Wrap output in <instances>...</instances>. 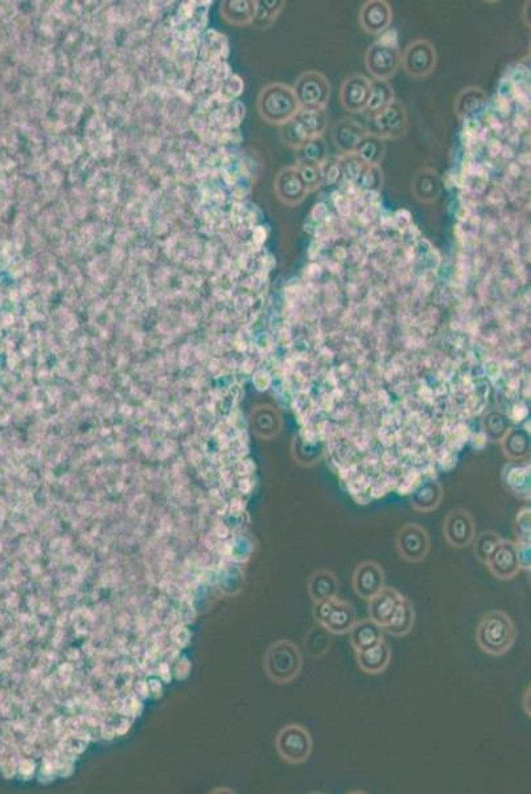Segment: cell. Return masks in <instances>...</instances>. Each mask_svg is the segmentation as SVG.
<instances>
[{
    "instance_id": "obj_1",
    "label": "cell",
    "mask_w": 531,
    "mask_h": 794,
    "mask_svg": "<svg viewBox=\"0 0 531 794\" xmlns=\"http://www.w3.org/2000/svg\"><path fill=\"white\" fill-rule=\"evenodd\" d=\"M517 631L513 619L504 610H490L485 613L476 631V641L488 655L501 657L508 653L516 642Z\"/></svg>"
},
{
    "instance_id": "obj_2",
    "label": "cell",
    "mask_w": 531,
    "mask_h": 794,
    "mask_svg": "<svg viewBox=\"0 0 531 794\" xmlns=\"http://www.w3.org/2000/svg\"><path fill=\"white\" fill-rule=\"evenodd\" d=\"M256 109L267 123L283 126L296 117L301 106L292 86L282 82H271L258 94Z\"/></svg>"
},
{
    "instance_id": "obj_3",
    "label": "cell",
    "mask_w": 531,
    "mask_h": 794,
    "mask_svg": "<svg viewBox=\"0 0 531 794\" xmlns=\"http://www.w3.org/2000/svg\"><path fill=\"white\" fill-rule=\"evenodd\" d=\"M265 668L268 678L277 685H286L299 677L303 668V655L296 643L279 640L273 643L265 655Z\"/></svg>"
},
{
    "instance_id": "obj_4",
    "label": "cell",
    "mask_w": 531,
    "mask_h": 794,
    "mask_svg": "<svg viewBox=\"0 0 531 794\" xmlns=\"http://www.w3.org/2000/svg\"><path fill=\"white\" fill-rule=\"evenodd\" d=\"M313 616L320 626L335 635L347 634L357 621L354 607L337 597L313 603Z\"/></svg>"
},
{
    "instance_id": "obj_5",
    "label": "cell",
    "mask_w": 531,
    "mask_h": 794,
    "mask_svg": "<svg viewBox=\"0 0 531 794\" xmlns=\"http://www.w3.org/2000/svg\"><path fill=\"white\" fill-rule=\"evenodd\" d=\"M313 741L310 731L301 725H284L277 736V751L280 759L291 765H299L311 758Z\"/></svg>"
},
{
    "instance_id": "obj_6",
    "label": "cell",
    "mask_w": 531,
    "mask_h": 794,
    "mask_svg": "<svg viewBox=\"0 0 531 794\" xmlns=\"http://www.w3.org/2000/svg\"><path fill=\"white\" fill-rule=\"evenodd\" d=\"M408 116L402 102L394 101L380 113L368 117V133L386 140L404 138L408 131Z\"/></svg>"
},
{
    "instance_id": "obj_7",
    "label": "cell",
    "mask_w": 531,
    "mask_h": 794,
    "mask_svg": "<svg viewBox=\"0 0 531 794\" xmlns=\"http://www.w3.org/2000/svg\"><path fill=\"white\" fill-rule=\"evenodd\" d=\"M301 109H325L331 98V83L323 73L307 70L292 86Z\"/></svg>"
},
{
    "instance_id": "obj_8",
    "label": "cell",
    "mask_w": 531,
    "mask_h": 794,
    "mask_svg": "<svg viewBox=\"0 0 531 794\" xmlns=\"http://www.w3.org/2000/svg\"><path fill=\"white\" fill-rule=\"evenodd\" d=\"M402 62L398 46L382 41L371 44L365 53V65L374 80L387 81L392 79Z\"/></svg>"
},
{
    "instance_id": "obj_9",
    "label": "cell",
    "mask_w": 531,
    "mask_h": 794,
    "mask_svg": "<svg viewBox=\"0 0 531 794\" xmlns=\"http://www.w3.org/2000/svg\"><path fill=\"white\" fill-rule=\"evenodd\" d=\"M404 68L413 79H426L434 73L438 64V53L434 44L426 39H418L410 43L404 51Z\"/></svg>"
},
{
    "instance_id": "obj_10",
    "label": "cell",
    "mask_w": 531,
    "mask_h": 794,
    "mask_svg": "<svg viewBox=\"0 0 531 794\" xmlns=\"http://www.w3.org/2000/svg\"><path fill=\"white\" fill-rule=\"evenodd\" d=\"M395 546L399 556L407 563H420L427 558L429 552L428 532L419 525H406L402 527L396 537Z\"/></svg>"
},
{
    "instance_id": "obj_11",
    "label": "cell",
    "mask_w": 531,
    "mask_h": 794,
    "mask_svg": "<svg viewBox=\"0 0 531 794\" xmlns=\"http://www.w3.org/2000/svg\"><path fill=\"white\" fill-rule=\"evenodd\" d=\"M274 188L277 198L289 207L299 206L311 192L304 183L296 166L283 167L277 173Z\"/></svg>"
},
{
    "instance_id": "obj_12",
    "label": "cell",
    "mask_w": 531,
    "mask_h": 794,
    "mask_svg": "<svg viewBox=\"0 0 531 794\" xmlns=\"http://www.w3.org/2000/svg\"><path fill=\"white\" fill-rule=\"evenodd\" d=\"M444 537L453 549H462L471 546L476 535L474 518L467 510L457 509L450 511L444 522Z\"/></svg>"
},
{
    "instance_id": "obj_13",
    "label": "cell",
    "mask_w": 531,
    "mask_h": 794,
    "mask_svg": "<svg viewBox=\"0 0 531 794\" xmlns=\"http://www.w3.org/2000/svg\"><path fill=\"white\" fill-rule=\"evenodd\" d=\"M489 572L498 580H511L520 572V565L517 560L516 543L511 540H501L495 551L485 561Z\"/></svg>"
},
{
    "instance_id": "obj_14",
    "label": "cell",
    "mask_w": 531,
    "mask_h": 794,
    "mask_svg": "<svg viewBox=\"0 0 531 794\" xmlns=\"http://www.w3.org/2000/svg\"><path fill=\"white\" fill-rule=\"evenodd\" d=\"M371 81L361 73L347 76L340 89V101L349 113H364L370 95Z\"/></svg>"
},
{
    "instance_id": "obj_15",
    "label": "cell",
    "mask_w": 531,
    "mask_h": 794,
    "mask_svg": "<svg viewBox=\"0 0 531 794\" xmlns=\"http://www.w3.org/2000/svg\"><path fill=\"white\" fill-rule=\"evenodd\" d=\"M361 28L369 35L385 34L393 22V10L386 0H368L359 11Z\"/></svg>"
},
{
    "instance_id": "obj_16",
    "label": "cell",
    "mask_w": 531,
    "mask_h": 794,
    "mask_svg": "<svg viewBox=\"0 0 531 794\" xmlns=\"http://www.w3.org/2000/svg\"><path fill=\"white\" fill-rule=\"evenodd\" d=\"M352 585L356 595L368 601L385 586L383 568L375 561L368 560L358 564L353 572Z\"/></svg>"
},
{
    "instance_id": "obj_17",
    "label": "cell",
    "mask_w": 531,
    "mask_h": 794,
    "mask_svg": "<svg viewBox=\"0 0 531 794\" xmlns=\"http://www.w3.org/2000/svg\"><path fill=\"white\" fill-rule=\"evenodd\" d=\"M404 598V596L398 589L392 586H383L377 595L368 600L370 619L378 624L381 628H386L392 622L394 614Z\"/></svg>"
},
{
    "instance_id": "obj_18",
    "label": "cell",
    "mask_w": 531,
    "mask_h": 794,
    "mask_svg": "<svg viewBox=\"0 0 531 794\" xmlns=\"http://www.w3.org/2000/svg\"><path fill=\"white\" fill-rule=\"evenodd\" d=\"M366 134V128L354 118L343 117L332 128V140L336 149H338L343 154L356 152L358 143Z\"/></svg>"
},
{
    "instance_id": "obj_19",
    "label": "cell",
    "mask_w": 531,
    "mask_h": 794,
    "mask_svg": "<svg viewBox=\"0 0 531 794\" xmlns=\"http://www.w3.org/2000/svg\"><path fill=\"white\" fill-rule=\"evenodd\" d=\"M411 192L420 203H434L441 194V179L439 173L434 168L423 167L416 171L411 182Z\"/></svg>"
},
{
    "instance_id": "obj_20",
    "label": "cell",
    "mask_w": 531,
    "mask_h": 794,
    "mask_svg": "<svg viewBox=\"0 0 531 794\" xmlns=\"http://www.w3.org/2000/svg\"><path fill=\"white\" fill-rule=\"evenodd\" d=\"M357 665L364 673L378 675L383 673L392 662V647L385 640L365 652L356 653Z\"/></svg>"
},
{
    "instance_id": "obj_21",
    "label": "cell",
    "mask_w": 531,
    "mask_h": 794,
    "mask_svg": "<svg viewBox=\"0 0 531 794\" xmlns=\"http://www.w3.org/2000/svg\"><path fill=\"white\" fill-rule=\"evenodd\" d=\"M349 640L356 653L365 652L383 640V628L370 619H359L349 631Z\"/></svg>"
},
{
    "instance_id": "obj_22",
    "label": "cell",
    "mask_w": 531,
    "mask_h": 794,
    "mask_svg": "<svg viewBox=\"0 0 531 794\" xmlns=\"http://www.w3.org/2000/svg\"><path fill=\"white\" fill-rule=\"evenodd\" d=\"M294 121L307 140H311L323 137L328 125V114L325 109H301Z\"/></svg>"
},
{
    "instance_id": "obj_23",
    "label": "cell",
    "mask_w": 531,
    "mask_h": 794,
    "mask_svg": "<svg viewBox=\"0 0 531 794\" xmlns=\"http://www.w3.org/2000/svg\"><path fill=\"white\" fill-rule=\"evenodd\" d=\"M338 579L335 573L328 570L315 571L308 580V595L313 603L337 597Z\"/></svg>"
},
{
    "instance_id": "obj_24",
    "label": "cell",
    "mask_w": 531,
    "mask_h": 794,
    "mask_svg": "<svg viewBox=\"0 0 531 794\" xmlns=\"http://www.w3.org/2000/svg\"><path fill=\"white\" fill-rule=\"evenodd\" d=\"M488 95L478 86H467L457 94L455 112L459 118H469L481 112L486 105Z\"/></svg>"
},
{
    "instance_id": "obj_25",
    "label": "cell",
    "mask_w": 531,
    "mask_h": 794,
    "mask_svg": "<svg viewBox=\"0 0 531 794\" xmlns=\"http://www.w3.org/2000/svg\"><path fill=\"white\" fill-rule=\"evenodd\" d=\"M222 18L233 25H247L253 23L255 15V1L234 0L223 1L221 4Z\"/></svg>"
},
{
    "instance_id": "obj_26",
    "label": "cell",
    "mask_w": 531,
    "mask_h": 794,
    "mask_svg": "<svg viewBox=\"0 0 531 794\" xmlns=\"http://www.w3.org/2000/svg\"><path fill=\"white\" fill-rule=\"evenodd\" d=\"M415 625V609L413 603L404 597L399 607L396 609L392 622L383 628L393 637H404L413 631Z\"/></svg>"
},
{
    "instance_id": "obj_27",
    "label": "cell",
    "mask_w": 531,
    "mask_h": 794,
    "mask_svg": "<svg viewBox=\"0 0 531 794\" xmlns=\"http://www.w3.org/2000/svg\"><path fill=\"white\" fill-rule=\"evenodd\" d=\"M394 101H395V93L390 82L374 80L371 81L369 100L365 112L368 113L369 117H371L385 110L387 106L392 105Z\"/></svg>"
},
{
    "instance_id": "obj_28",
    "label": "cell",
    "mask_w": 531,
    "mask_h": 794,
    "mask_svg": "<svg viewBox=\"0 0 531 794\" xmlns=\"http://www.w3.org/2000/svg\"><path fill=\"white\" fill-rule=\"evenodd\" d=\"M386 152L385 140L368 133L358 143L354 154L366 166H380Z\"/></svg>"
},
{
    "instance_id": "obj_29",
    "label": "cell",
    "mask_w": 531,
    "mask_h": 794,
    "mask_svg": "<svg viewBox=\"0 0 531 794\" xmlns=\"http://www.w3.org/2000/svg\"><path fill=\"white\" fill-rule=\"evenodd\" d=\"M441 497H443V492H441L439 483L429 482V483L422 485L419 489L414 491V494L411 497V503L418 511L429 513L439 506Z\"/></svg>"
},
{
    "instance_id": "obj_30",
    "label": "cell",
    "mask_w": 531,
    "mask_h": 794,
    "mask_svg": "<svg viewBox=\"0 0 531 794\" xmlns=\"http://www.w3.org/2000/svg\"><path fill=\"white\" fill-rule=\"evenodd\" d=\"M325 161H326V144L323 138L308 140L299 149H296L298 164L322 166Z\"/></svg>"
},
{
    "instance_id": "obj_31",
    "label": "cell",
    "mask_w": 531,
    "mask_h": 794,
    "mask_svg": "<svg viewBox=\"0 0 531 794\" xmlns=\"http://www.w3.org/2000/svg\"><path fill=\"white\" fill-rule=\"evenodd\" d=\"M284 4H286L284 1H255L253 23L258 28L270 27L277 19V15L284 8Z\"/></svg>"
},
{
    "instance_id": "obj_32",
    "label": "cell",
    "mask_w": 531,
    "mask_h": 794,
    "mask_svg": "<svg viewBox=\"0 0 531 794\" xmlns=\"http://www.w3.org/2000/svg\"><path fill=\"white\" fill-rule=\"evenodd\" d=\"M356 186L364 191L380 192L383 186V173L380 166H365L358 176Z\"/></svg>"
},
{
    "instance_id": "obj_33",
    "label": "cell",
    "mask_w": 531,
    "mask_h": 794,
    "mask_svg": "<svg viewBox=\"0 0 531 794\" xmlns=\"http://www.w3.org/2000/svg\"><path fill=\"white\" fill-rule=\"evenodd\" d=\"M337 162L341 170V176L349 183H356L361 171L366 166L354 152L343 154V156Z\"/></svg>"
},
{
    "instance_id": "obj_34",
    "label": "cell",
    "mask_w": 531,
    "mask_h": 794,
    "mask_svg": "<svg viewBox=\"0 0 531 794\" xmlns=\"http://www.w3.org/2000/svg\"><path fill=\"white\" fill-rule=\"evenodd\" d=\"M527 434L522 431H511L505 436L504 449L511 458H520L527 455Z\"/></svg>"
},
{
    "instance_id": "obj_35",
    "label": "cell",
    "mask_w": 531,
    "mask_h": 794,
    "mask_svg": "<svg viewBox=\"0 0 531 794\" xmlns=\"http://www.w3.org/2000/svg\"><path fill=\"white\" fill-rule=\"evenodd\" d=\"M502 540V537L497 535L493 531H486L476 539L474 543V555L481 563H485L490 553L495 551L497 544Z\"/></svg>"
},
{
    "instance_id": "obj_36",
    "label": "cell",
    "mask_w": 531,
    "mask_h": 794,
    "mask_svg": "<svg viewBox=\"0 0 531 794\" xmlns=\"http://www.w3.org/2000/svg\"><path fill=\"white\" fill-rule=\"evenodd\" d=\"M323 164H296V168L310 191H315L323 184Z\"/></svg>"
},
{
    "instance_id": "obj_37",
    "label": "cell",
    "mask_w": 531,
    "mask_h": 794,
    "mask_svg": "<svg viewBox=\"0 0 531 794\" xmlns=\"http://www.w3.org/2000/svg\"><path fill=\"white\" fill-rule=\"evenodd\" d=\"M280 140L284 144L294 149H299L305 142H308L294 119L280 126Z\"/></svg>"
},
{
    "instance_id": "obj_38",
    "label": "cell",
    "mask_w": 531,
    "mask_h": 794,
    "mask_svg": "<svg viewBox=\"0 0 531 794\" xmlns=\"http://www.w3.org/2000/svg\"><path fill=\"white\" fill-rule=\"evenodd\" d=\"M516 532H517L518 541L530 543V510L525 509L517 516Z\"/></svg>"
},
{
    "instance_id": "obj_39",
    "label": "cell",
    "mask_w": 531,
    "mask_h": 794,
    "mask_svg": "<svg viewBox=\"0 0 531 794\" xmlns=\"http://www.w3.org/2000/svg\"><path fill=\"white\" fill-rule=\"evenodd\" d=\"M333 204H335L336 210L341 217H349L354 210L352 198H349L345 194H341V192L333 194Z\"/></svg>"
},
{
    "instance_id": "obj_40",
    "label": "cell",
    "mask_w": 531,
    "mask_h": 794,
    "mask_svg": "<svg viewBox=\"0 0 531 794\" xmlns=\"http://www.w3.org/2000/svg\"><path fill=\"white\" fill-rule=\"evenodd\" d=\"M516 551H517V560H518L520 570H523V571H526V572H530V543L517 541V543H516Z\"/></svg>"
},
{
    "instance_id": "obj_41",
    "label": "cell",
    "mask_w": 531,
    "mask_h": 794,
    "mask_svg": "<svg viewBox=\"0 0 531 794\" xmlns=\"http://www.w3.org/2000/svg\"><path fill=\"white\" fill-rule=\"evenodd\" d=\"M340 177H341V170H340L338 162L337 161L336 162L325 161L323 164V183H326L329 186H335Z\"/></svg>"
},
{
    "instance_id": "obj_42",
    "label": "cell",
    "mask_w": 531,
    "mask_h": 794,
    "mask_svg": "<svg viewBox=\"0 0 531 794\" xmlns=\"http://www.w3.org/2000/svg\"><path fill=\"white\" fill-rule=\"evenodd\" d=\"M393 222L395 228H410L411 213L407 210H396L393 216Z\"/></svg>"
},
{
    "instance_id": "obj_43",
    "label": "cell",
    "mask_w": 531,
    "mask_h": 794,
    "mask_svg": "<svg viewBox=\"0 0 531 794\" xmlns=\"http://www.w3.org/2000/svg\"><path fill=\"white\" fill-rule=\"evenodd\" d=\"M326 216H328V210H326L325 204H322V203L316 204L315 208L312 210L311 217L312 220H315V222H322Z\"/></svg>"
},
{
    "instance_id": "obj_44",
    "label": "cell",
    "mask_w": 531,
    "mask_h": 794,
    "mask_svg": "<svg viewBox=\"0 0 531 794\" xmlns=\"http://www.w3.org/2000/svg\"><path fill=\"white\" fill-rule=\"evenodd\" d=\"M502 149H504V146L501 144V142H499V140H489V143H488V152H489V154H490V156L497 158V156H498V155H499V154L502 152Z\"/></svg>"
},
{
    "instance_id": "obj_45",
    "label": "cell",
    "mask_w": 531,
    "mask_h": 794,
    "mask_svg": "<svg viewBox=\"0 0 531 794\" xmlns=\"http://www.w3.org/2000/svg\"><path fill=\"white\" fill-rule=\"evenodd\" d=\"M530 701L531 694L530 686H529V687L526 689V691H525V695H523V699H522V707H523V711H525V713H526V715H527L529 718H530L531 715Z\"/></svg>"
},
{
    "instance_id": "obj_46",
    "label": "cell",
    "mask_w": 531,
    "mask_h": 794,
    "mask_svg": "<svg viewBox=\"0 0 531 794\" xmlns=\"http://www.w3.org/2000/svg\"><path fill=\"white\" fill-rule=\"evenodd\" d=\"M485 119L486 122L489 123V126H490V128H495V129L496 130L501 128L499 119L497 118L496 114H493V113H490V112H489V113H488V117H485Z\"/></svg>"
},
{
    "instance_id": "obj_47",
    "label": "cell",
    "mask_w": 531,
    "mask_h": 794,
    "mask_svg": "<svg viewBox=\"0 0 531 794\" xmlns=\"http://www.w3.org/2000/svg\"><path fill=\"white\" fill-rule=\"evenodd\" d=\"M520 167H518V164L517 163H510L508 166V168H506L508 175L513 176V177L520 176Z\"/></svg>"
}]
</instances>
